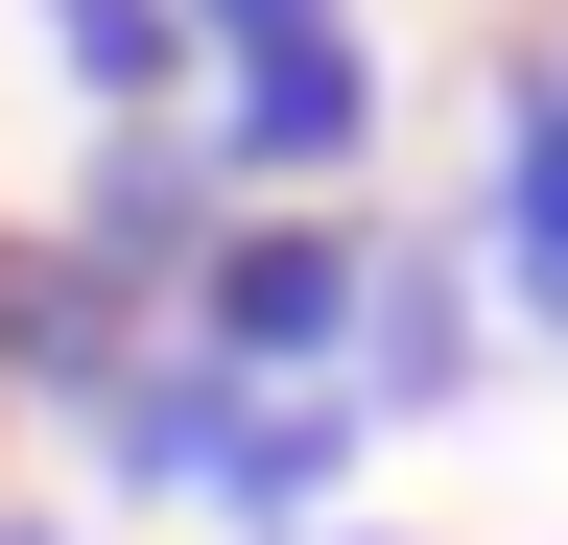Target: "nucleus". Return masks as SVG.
I'll use <instances>...</instances> for the list:
<instances>
[{"label":"nucleus","mask_w":568,"mask_h":545,"mask_svg":"<svg viewBox=\"0 0 568 545\" xmlns=\"http://www.w3.org/2000/svg\"><path fill=\"white\" fill-rule=\"evenodd\" d=\"M474 380V285L450 261H379V309H355V403H450Z\"/></svg>","instance_id":"obj_7"},{"label":"nucleus","mask_w":568,"mask_h":545,"mask_svg":"<svg viewBox=\"0 0 568 545\" xmlns=\"http://www.w3.org/2000/svg\"><path fill=\"white\" fill-rule=\"evenodd\" d=\"M0 545H48V522H0Z\"/></svg>","instance_id":"obj_10"},{"label":"nucleus","mask_w":568,"mask_h":545,"mask_svg":"<svg viewBox=\"0 0 568 545\" xmlns=\"http://www.w3.org/2000/svg\"><path fill=\"white\" fill-rule=\"evenodd\" d=\"M355 143H379V48H355V24H308V48H237V119H213V166L308 190V166H355Z\"/></svg>","instance_id":"obj_3"},{"label":"nucleus","mask_w":568,"mask_h":545,"mask_svg":"<svg viewBox=\"0 0 568 545\" xmlns=\"http://www.w3.org/2000/svg\"><path fill=\"white\" fill-rule=\"evenodd\" d=\"M332 474H355V380H261V403H237V451H213V498H237L261 545H308Z\"/></svg>","instance_id":"obj_5"},{"label":"nucleus","mask_w":568,"mask_h":545,"mask_svg":"<svg viewBox=\"0 0 568 545\" xmlns=\"http://www.w3.org/2000/svg\"><path fill=\"white\" fill-rule=\"evenodd\" d=\"M497 285H521V332H568V72H521V119H497Z\"/></svg>","instance_id":"obj_6"},{"label":"nucleus","mask_w":568,"mask_h":545,"mask_svg":"<svg viewBox=\"0 0 568 545\" xmlns=\"http://www.w3.org/2000/svg\"><path fill=\"white\" fill-rule=\"evenodd\" d=\"M71 261H95V285H142V309H190V285H213V143L119 119V143L71 166Z\"/></svg>","instance_id":"obj_2"},{"label":"nucleus","mask_w":568,"mask_h":545,"mask_svg":"<svg viewBox=\"0 0 568 545\" xmlns=\"http://www.w3.org/2000/svg\"><path fill=\"white\" fill-rule=\"evenodd\" d=\"M355 309H379V261H355L332 214H261V238H213L190 356H213V380H332V356H355Z\"/></svg>","instance_id":"obj_1"},{"label":"nucleus","mask_w":568,"mask_h":545,"mask_svg":"<svg viewBox=\"0 0 568 545\" xmlns=\"http://www.w3.org/2000/svg\"><path fill=\"white\" fill-rule=\"evenodd\" d=\"M332 545H355V522H332Z\"/></svg>","instance_id":"obj_11"},{"label":"nucleus","mask_w":568,"mask_h":545,"mask_svg":"<svg viewBox=\"0 0 568 545\" xmlns=\"http://www.w3.org/2000/svg\"><path fill=\"white\" fill-rule=\"evenodd\" d=\"M332 0H190V48H308Z\"/></svg>","instance_id":"obj_9"},{"label":"nucleus","mask_w":568,"mask_h":545,"mask_svg":"<svg viewBox=\"0 0 568 545\" xmlns=\"http://www.w3.org/2000/svg\"><path fill=\"white\" fill-rule=\"evenodd\" d=\"M48 48H71V72H95L119 119H142V95L190 72V0H48Z\"/></svg>","instance_id":"obj_8"},{"label":"nucleus","mask_w":568,"mask_h":545,"mask_svg":"<svg viewBox=\"0 0 568 545\" xmlns=\"http://www.w3.org/2000/svg\"><path fill=\"white\" fill-rule=\"evenodd\" d=\"M237 403H261V380H213L190 332H142V356L95 380V451H119V498H213V451H237Z\"/></svg>","instance_id":"obj_4"}]
</instances>
